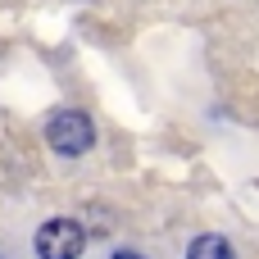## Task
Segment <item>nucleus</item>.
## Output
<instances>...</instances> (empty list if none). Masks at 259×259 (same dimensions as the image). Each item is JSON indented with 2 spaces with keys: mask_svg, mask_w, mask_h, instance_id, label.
<instances>
[{
  "mask_svg": "<svg viewBox=\"0 0 259 259\" xmlns=\"http://www.w3.org/2000/svg\"><path fill=\"white\" fill-rule=\"evenodd\" d=\"M114 259H146V255H132V250H118Z\"/></svg>",
  "mask_w": 259,
  "mask_h": 259,
  "instance_id": "4",
  "label": "nucleus"
},
{
  "mask_svg": "<svg viewBox=\"0 0 259 259\" xmlns=\"http://www.w3.org/2000/svg\"><path fill=\"white\" fill-rule=\"evenodd\" d=\"M46 141H50V150L55 155H87L91 150V141H96V127H91V118L82 114V109H59L50 123H46Z\"/></svg>",
  "mask_w": 259,
  "mask_h": 259,
  "instance_id": "1",
  "label": "nucleus"
},
{
  "mask_svg": "<svg viewBox=\"0 0 259 259\" xmlns=\"http://www.w3.org/2000/svg\"><path fill=\"white\" fill-rule=\"evenodd\" d=\"M87 250V232L73 219H50L36 232V255L41 259H77Z\"/></svg>",
  "mask_w": 259,
  "mask_h": 259,
  "instance_id": "2",
  "label": "nucleus"
},
{
  "mask_svg": "<svg viewBox=\"0 0 259 259\" xmlns=\"http://www.w3.org/2000/svg\"><path fill=\"white\" fill-rule=\"evenodd\" d=\"M187 259H232V246L223 237H196L191 250H187Z\"/></svg>",
  "mask_w": 259,
  "mask_h": 259,
  "instance_id": "3",
  "label": "nucleus"
}]
</instances>
